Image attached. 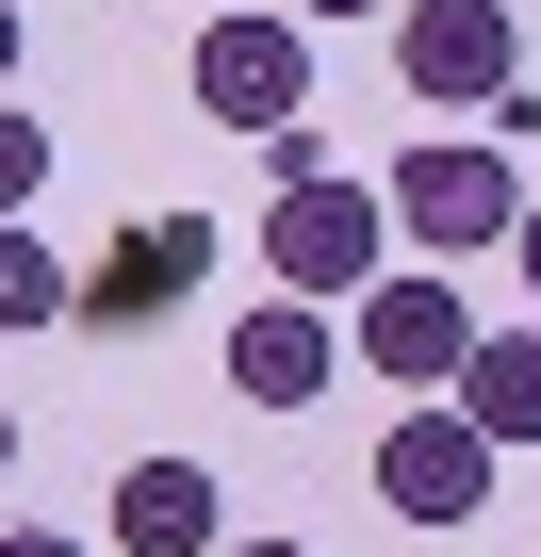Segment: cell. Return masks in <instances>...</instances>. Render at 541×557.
Instances as JSON below:
<instances>
[{
	"label": "cell",
	"instance_id": "cell-3",
	"mask_svg": "<svg viewBox=\"0 0 541 557\" xmlns=\"http://www.w3.org/2000/svg\"><path fill=\"white\" fill-rule=\"evenodd\" d=\"M394 83L427 115H492L525 83V17L508 0H394Z\"/></svg>",
	"mask_w": 541,
	"mask_h": 557
},
{
	"label": "cell",
	"instance_id": "cell-2",
	"mask_svg": "<svg viewBox=\"0 0 541 557\" xmlns=\"http://www.w3.org/2000/svg\"><path fill=\"white\" fill-rule=\"evenodd\" d=\"M427 262H476V246H508V213H525V164L492 148V132H443V148H410L394 164V197H378Z\"/></svg>",
	"mask_w": 541,
	"mask_h": 557
},
{
	"label": "cell",
	"instance_id": "cell-8",
	"mask_svg": "<svg viewBox=\"0 0 541 557\" xmlns=\"http://www.w3.org/2000/svg\"><path fill=\"white\" fill-rule=\"evenodd\" d=\"M115 557H213L230 541V492H213V459H115Z\"/></svg>",
	"mask_w": 541,
	"mask_h": 557
},
{
	"label": "cell",
	"instance_id": "cell-1",
	"mask_svg": "<svg viewBox=\"0 0 541 557\" xmlns=\"http://www.w3.org/2000/svg\"><path fill=\"white\" fill-rule=\"evenodd\" d=\"M181 83H197V115H213V132H280V115H312V17L213 0L197 50H181Z\"/></svg>",
	"mask_w": 541,
	"mask_h": 557
},
{
	"label": "cell",
	"instance_id": "cell-7",
	"mask_svg": "<svg viewBox=\"0 0 541 557\" xmlns=\"http://www.w3.org/2000/svg\"><path fill=\"white\" fill-rule=\"evenodd\" d=\"M378 508H394V524H476V508H492V443L459 426V394H410V410L378 426Z\"/></svg>",
	"mask_w": 541,
	"mask_h": 557
},
{
	"label": "cell",
	"instance_id": "cell-9",
	"mask_svg": "<svg viewBox=\"0 0 541 557\" xmlns=\"http://www.w3.org/2000/svg\"><path fill=\"white\" fill-rule=\"evenodd\" d=\"M230 394H246V410H312V394H329V296H262V312L230 329Z\"/></svg>",
	"mask_w": 541,
	"mask_h": 557
},
{
	"label": "cell",
	"instance_id": "cell-12",
	"mask_svg": "<svg viewBox=\"0 0 541 557\" xmlns=\"http://www.w3.org/2000/svg\"><path fill=\"white\" fill-rule=\"evenodd\" d=\"M34 197H50V115L0 99V213H34Z\"/></svg>",
	"mask_w": 541,
	"mask_h": 557
},
{
	"label": "cell",
	"instance_id": "cell-10",
	"mask_svg": "<svg viewBox=\"0 0 541 557\" xmlns=\"http://www.w3.org/2000/svg\"><path fill=\"white\" fill-rule=\"evenodd\" d=\"M443 394H459V426H476L492 459H508V443H541V329H476Z\"/></svg>",
	"mask_w": 541,
	"mask_h": 557
},
{
	"label": "cell",
	"instance_id": "cell-4",
	"mask_svg": "<svg viewBox=\"0 0 541 557\" xmlns=\"http://www.w3.org/2000/svg\"><path fill=\"white\" fill-rule=\"evenodd\" d=\"M262 262H280V296H361V278L394 262V213L361 181H280V213H262Z\"/></svg>",
	"mask_w": 541,
	"mask_h": 557
},
{
	"label": "cell",
	"instance_id": "cell-14",
	"mask_svg": "<svg viewBox=\"0 0 541 557\" xmlns=\"http://www.w3.org/2000/svg\"><path fill=\"white\" fill-rule=\"evenodd\" d=\"M17 50H34V34H17V0H0V99H17Z\"/></svg>",
	"mask_w": 541,
	"mask_h": 557
},
{
	"label": "cell",
	"instance_id": "cell-16",
	"mask_svg": "<svg viewBox=\"0 0 541 557\" xmlns=\"http://www.w3.org/2000/svg\"><path fill=\"white\" fill-rule=\"evenodd\" d=\"M296 17H394V0H296Z\"/></svg>",
	"mask_w": 541,
	"mask_h": 557
},
{
	"label": "cell",
	"instance_id": "cell-13",
	"mask_svg": "<svg viewBox=\"0 0 541 557\" xmlns=\"http://www.w3.org/2000/svg\"><path fill=\"white\" fill-rule=\"evenodd\" d=\"M508 246H525V296H541V197H525V213H508Z\"/></svg>",
	"mask_w": 541,
	"mask_h": 557
},
{
	"label": "cell",
	"instance_id": "cell-17",
	"mask_svg": "<svg viewBox=\"0 0 541 557\" xmlns=\"http://www.w3.org/2000/svg\"><path fill=\"white\" fill-rule=\"evenodd\" d=\"M213 557H312V541H213Z\"/></svg>",
	"mask_w": 541,
	"mask_h": 557
},
{
	"label": "cell",
	"instance_id": "cell-15",
	"mask_svg": "<svg viewBox=\"0 0 541 557\" xmlns=\"http://www.w3.org/2000/svg\"><path fill=\"white\" fill-rule=\"evenodd\" d=\"M0 557H83V541H50V524H17V541H0Z\"/></svg>",
	"mask_w": 541,
	"mask_h": 557
},
{
	"label": "cell",
	"instance_id": "cell-18",
	"mask_svg": "<svg viewBox=\"0 0 541 557\" xmlns=\"http://www.w3.org/2000/svg\"><path fill=\"white\" fill-rule=\"evenodd\" d=\"M0 475H17V410H0Z\"/></svg>",
	"mask_w": 541,
	"mask_h": 557
},
{
	"label": "cell",
	"instance_id": "cell-11",
	"mask_svg": "<svg viewBox=\"0 0 541 557\" xmlns=\"http://www.w3.org/2000/svg\"><path fill=\"white\" fill-rule=\"evenodd\" d=\"M0 329H66V262L34 246V213H0Z\"/></svg>",
	"mask_w": 541,
	"mask_h": 557
},
{
	"label": "cell",
	"instance_id": "cell-6",
	"mask_svg": "<svg viewBox=\"0 0 541 557\" xmlns=\"http://www.w3.org/2000/svg\"><path fill=\"white\" fill-rule=\"evenodd\" d=\"M345 345H361L394 394H443V377H459V345H476V312H459V278H443V262H410V278L378 262L361 296H345Z\"/></svg>",
	"mask_w": 541,
	"mask_h": 557
},
{
	"label": "cell",
	"instance_id": "cell-5",
	"mask_svg": "<svg viewBox=\"0 0 541 557\" xmlns=\"http://www.w3.org/2000/svg\"><path fill=\"white\" fill-rule=\"evenodd\" d=\"M213 213H148V230H115L83 278H66V329H164L181 296H197V278H213Z\"/></svg>",
	"mask_w": 541,
	"mask_h": 557
}]
</instances>
